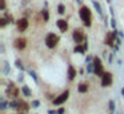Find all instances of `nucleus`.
I'll return each instance as SVG.
<instances>
[{
	"label": "nucleus",
	"instance_id": "21",
	"mask_svg": "<svg viewBox=\"0 0 124 114\" xmlns=\"http://www.w3.org/2000/svg\"><path fill=\"white\" fill-rule=\"evenodd\" d=\"M0 106H1V109H7V106H8V103L6 102V99H4V98H1V99H0Z\"/></svg>",
	"mask_w": 124,
	"mask_h": 114
},
{
	"label": "nucleus",
	"instance_id": "2",
	"mask_svg": "<svg viewBox=\"0 0 124 114\" xmlns=\"http://www.w3.org/2000/svg\"><path fill=\"white\" fill-rule=\"evenodd\" d=\"M93 67H95V70H93V73H95V75H97V76H103L104 75V68H103V65H101V59H100L99 57H95L93 58Z\"/></svg>",
	"mask_w": 124,
	"mask_h": 114
},
{
	"label": "nucleus",
	"instance_id": "29",
	"mask_svg": "<svg viewBox=\"0 0 124 114\" xmlns=\"http://www.w3.org/2000/svg\"><path fill=\"white\" fill-rule=\"evenodd\" d=\"M57 114H64V109H63V107H60L59 110H57Z\"/></svg>",
	"mask_w": 124,
	"mask_h": 114
},
{
	"label": "nucleus",
	"instance_id": "33",
	"mask_svg": "<svg viewBox=\"0 0 124 114\" xmlns=\"http://www.w3.org/2000/svg\"><path fill=\"white\" fill-rule=\"evenodd\" d=\"M121 94H123V95H124V89H123V90H121Z\"/></svg>",
	"mask_w": 124,
	"mask_h": 114
},
{
	"label": "nucleus",
	"instance_id": "20",
	"mask_svg": "<svg viewBox=\"0 0 124 114\" xmlns=\"http://www.w3.org/2000/svg\"><path fill=\"white\" fill-rule=\"evenodd\" d=\"M7 23H8L7 18H1V19H0V27H1V28H3V27H6V26H7Z\"/></svg>",
	"mask_w": 124,
	"mask_h": 114
},
{
	"label": "nucleus",
	"instance_id": "28",
	"mask_svg": "<svg viewBox=\"0 0 124 114\" xmlns=\"http://www.w3.org/2000/svg\"><path fill=\"white\" fill-rule=\"evenodd\" d=\"M30 75L32 76L33 79H35V81H38V76H36V74H35V71H30Z\"/></svg>",
	"mask_w": 124,
	"mask_h": 114
},
{
	"label": "nucleus",
	"instance_id": "3",
	"mask_svg": "<svg viewBox=\"0 0 124 114\" xmlns=\"http://www.w3.org/2000/svg\"><path fill=\"white\" fill-rule=\"evenodd\" d=\"M59 36L56 35V34H48V35L46 36V44L48 48H55V47L57 46V43H59Z\"/></svg>",
	"mask_w": 124,
	"mask_h": 114
},
{
	"label": "nucleus",
	"instance_id": "30",
	"mask_svg": "<svg viewBox=\"0 0 124 114\" xmlns=\"http://www.w3.org/2000/svg\"><path fill=\"white\" fill-rule=\"evenodd\" d=\"M111 24H112V27H113V28H116V23H115V19H112V20H111Z\"/></svg>",
	"mask_w": 124,
	"mask_h": 114
},
{
	"label": "nucleus",
	"instance_id": "36",
	"mask_svg": "<svg viewBox=\"0 0 124 114\" xmlns=\"http://www.w3.org/2000/svg\"><path fill=\"white\" fill-rule=\"evenodd\" d=\"M20 114H22V113H20Z\"/></svg>",
	"mask_w": 124,
	"mask_h": 114
},
{
	"label": "nucleus",
	"instance_id": "25",
	"mask_svg": "<svg viewBox=\"0 0 124 114\" xmlns=\"http://www.w3.org/2000/svg\"><path fill=\"white\" fill-rule=\"evenodd\" d=\"M0 10L6 11V0H0Z\"/></svg>",
	"mask_w": 124,
	"mask_h": 114
},
{
	"label": "nucleus",
	"instance_id": "11",
	"mask_svg": "<svg viewBox=\"0 0 124 114\" xmlns=\"http://www.w3.org/2000/svg\"><path fill=\"white\" fill-rule=\"evenodd\" d=\"M76 74H78L76 68L73 67V66H70V67H68V79H70V81H73V79L76 78Z\"/></svg>",
	"mask_w": 124,
	"mask_h": 114
},
{
	"label": "nucleus",
	"instance_id": "6",
	"mask_svg": "<svg viewBox=\"0 0 124 114\" xmlns=\"http://www.w3.org/2000/svg\"><path fill=\"white\" fill-rule=\"evenodd\" d=\"M112 85V74L111 73H104V75L101 76V86L103 87H108Z\"/></svg>",
	"mask_w": 124,
	"mask_h": 114
},
{
	"label": "nucleus",
	"instance_id": "9",
	"mask_svg": "<svg viewBox=\"0 0 124 114\" xmlns=\"http://www.w3.org/2000/svg\"><path fill=\"white\" fill-rule=\"evenodd\" d=\"M14 46L16 47L17 50H24L25 46H27V39L25 38H17L16 40L14 42Z\"/></svg>",
	"mask_w": 124,
	"mask_h": 114
},
{
	"label": "nucleus",
	"instance_id": "12",
	"mask_svg": "<svg viewBox=\"0 0 124 114\" xmlns=\"http://www.w3.org/2000/svg\"><path fill=\"white\" fill-rule=\"evenodd\" d=\"M30 109V105L24 101H19V110H23V111H27Z\"/></svg>",
	"mask_w": 124,
	"mask_h": 114
},
{
	"label": "nucleus",
	"instance_id": "13",
	"mask_svg": "<svg viewBox=\"0 0 124 114\" xmlns=\"http://www.w3.org/2000/svg\"><path fill=\"white\" fill-rule=\"evenodd\" d=\"M78 90H79V93L84 94V93L88 91V85H87V83H80V85L78 86Z\"/></svg>",
	"mask_w": 124,
	"mask_h": 114
},
{
	"label": "nucleus",
	"instance_id": "4",
	"mask_svg": "<svg viewBox=\"0 0 124 114\" xmlns=\"http://www.w3.org/2000/svg\"><path fill=\"white\" fill-rule=\"evenodd\" d=\"M68 97H70V91L68 90H65L64 93H62V94L59 95V97H56L54 99V105L55 106H60V105H63V103L65 102V101L68 99Z\"/></svg>",
	"mask_w": 124,
	"mask_h": 114
},
{
	"label": "nucleus",
	"instance_id": "23",
	"mask_svg": "<svg viewBox=\"0 0 124 114\" xmlns=\"http://www.w3.org/2000/svg\"><path fill=\"white\" fill-rule=\"evenodd\" d=\"M93 70H95L93 63H88V65H87V71H88V73H92Z\"/></svg>",
	"mask_w": 124,
	"mask_h": 114
},
{
	"label": "nucleus",
	"instance_id": "1",
	"mask_svg": "<svg viewBox=\"0 0 124 114\" xmlns=\"http://www.w3.org/2000/svg\"><path fill=\"white\" fill-rule=\"evenodd\" d=\"M79 15H80L81 20H83L84 26L85 27H91L92 24V15H91V10L88 8L87 6H83L79 11Z\"/></svg>",
	"mask_w": 124,
	"mask_h": 114
},
{
	"label": "nucleus",
	"instance_id": "7",
	"mask_svg": "<svg viewBox=\"0 0 124 114\" xmlns=\"http://www.w3.org/2000/svg\"><path fill=\"white\" fill-rule=\"evenodd\" d=\"M72 38H73V40H75V43H78V44L83 43V40H84L83 31H81V30H75V31H73V34H72Z\"/></svg>",
	"mask_w": 124,
	"mask_h": 114
},
{
	"label": "nucleus",
	"instance_id": "24",
	"mask_svg": "<svg viewBox=\"0 0 124 114\" xmlns=\"http://www.w3.org/2000/svg\"><path fill=\"white\" fill-rule=\"evenodd\" d=\"M108 106H109V110H111V113H112V111L115 110V102H113V101H109V102H108Z\"/></svg>",
	"mask_w": 124,
	"mask_h": 114
},
{
	"label": "nucleus",
	"instance_id": "31",
	"mask_svg": "<svg viewBox=\"0 0 124 114\" xmlns=\"http://www.w3.org/2000/svg\"><path fill=\"white\" fill-rule=\"evenodd\" d=\"M48 114H57V111H54V110H49Z\"/></svg>",
	"mask_w": 124,
	"mask_h": 114
},
{
	"label": "nucleus",
	"instance_id": "34",
	"mask_svg": "<svg viewBox=\"0 0 124 114\" xmlns=\"http://www.w3.org/2000/svg\"><path fill=\"white\" fill-rule=\"evenodd\" d=\"M107 1H108V3H109V1H111V0H107Z\"/></svg>",
	"mask_w": 124,
	"mask_h": 114
},
{
	"label": "nucleus",
	"instance_id": "17",
	"mask_svg": "<svg viewBox=\"0 0 124 114\" xmlns=\"http://www.w3.org/2000/svg\"><path fill=\"white\" fill-rule=\"evenodd\" d=\"M9 107L15 109V110H19V101H11L9 102Z\"/></svg>",
	"mask_w": 124,
	"mask_h": 114
},
{
	"label": "nucleus",
	"instance_id": "18",
	"mask_svg": "<svg viewBox=\"0 0 124 114\" xmlns=\"http://www.w3.org/2000/svg\"><path fill=\"white\" fill-rule=\"evenodd\" d=\"M22 91L25 97H31V90L28 89V86H22Z\"/></svg>",
	"mask_w": 124,
	"mask_h": 114
},
{
	"label": "nucleus",
	"instance_id": "5",
	"mask_svg": "<svg viewBox=\"0 0 124 114\" xmlns=\"http://www.w3.org/2000/svg\"><path fill=\"white\" fill-rule=\"evenodd\" d=\"M116 32H117V31H112V32H108L107 34V36H105V44H107V46L115 47V46H113V43H115L116 39H117Z\"/></svg>",
	"mask_w": 124,
	"mask_h": 114
},
{
	"label": "nucleus",
	"instance_id": "8",
	"mask_svg": "<svg viewBox=\"0 0 124 114\" xmlns=\"http://www.w3.org/2000/svg\"><path fill=\"white\" fill-rule=\"evenodd\" d=\"M16 26H17V30H19L20 32H24L28 28V20L25 19V18H22V19L16 20Z\"/></svg>",
	"mask_w": 124,
	"mask_h": 114
},
{
	"label": "nucleus",
	"instance_id": "22",
	"mask_svg": "<svg viewBox=\"0 0 124 114\" xmlns=\"http://www.w3.org/2000/svg\"><path fill=\"white\" fill-rule=\"evenodd\" d=\"M15 65H16V67L19 68V70H23V68H24V66H23L22 60H19V59H17L16 62H15Z\"/></svg>",
	"mask_w": 124,
	"mask_h": 114
},
{
	"label": "nucleus",
	"instance_id": "16",
	"mask_svg": "<svg viewBox=\"0 0 124 114\" xmlns=\"http://www.w3.org/2000/svg\"><path fill=\"white\" fill-rule=\"evenodd\" d=\"M87 50L84 48V46H80V44H78V46L75 47V52H79V54H84Z\"/></svg>",
	"mask_w": 124,
	"mask_h": 114
},
{
	"label": "nucleus",
	"instance_id": "26",
	"mask_svg": "<svg viewBox=\"0 0 124 114\" xmlns=\"http://www.w3.org/2000/svg\"><path fill=\"white\" fill-rule=\"evenodd\" d=\"M7 20H8V23H16L15 22V19H14V16H12V15H7Z\"/></svg>",
	"mask_w": 124,
	"mask_h": 114
},
{
	"label": "nucleus",
	"instance_id": "27",
	"mask_svg": "<svg viewBox=\"0 0 124 114\" xmlns=\"http://www.w3.org/2000/svg\"><path fill=\"white\" fill-rule=\"evenodd\" d=\"M39 105H40V102L39 101H32V107H39Z\"/></svg>",
	"mask_w": 124,
	"mask_h": 114
},
{
	"label": "nucleus",
	"instance_id": "15",
	"mask_svg": "<svg viewBox=\"0 0 124 114\" xmlns=\"http://www.w3.org/2000/svg\"><path fill=\"white\" fill-rule=\"evenodd\" d=\"M93 7H95V10L97 11V14H99V15H103V10H101V7H100V4L97 3L96 0H93Z\"/></svg>",
	"mask_w": 124,
	"mask_h": 114
},
{
	"label": "nucleus",
	"instance_id": "32",
	"mask_svg": "<svg viewBox=\"0 0 124 114\" xmlns=\"http://www.w3.org/2000/svg\"><path fill=\"white\" fill-rule=\"evenodd\" d=\"M23 78H24V76H23V74H20V75H19V81H23Z\"/></svg>",
	"mask_w": 124,
	"mask_h": 114
},
{
	"label": "nucleus",
	"instance_id": "35",
	"mask_svg": "<svg viewBox=\"0 0 124 114\" xmlns=\"http://www.w3.org/2000/svg\"><path fill=\"white\" fill-rule=\"evenodd\" d=\"M111 114H112V113H111Z\"/></svg>",
	"mask_w": 124,
	"mask_h": 114
},
{
	"label": "nucleus",
	"instance_id": "19",
	"mask_svg": "<svg viewBox=\"0 0 124 114\" xmlns=\"http://www.w3.org/2000/svg\"><path fill=\"white\" fill-rule=\"evenodd\" d=\"M57 12H59L60 15H64V12H65L64 4H59V6H57Z\"/></svg>",
	"mask_w": 124,
	"mask_h": 114
},
{
	"label": "nucleus",
	"instance_id": "14",
	"mask_svg": "<svg viewBox=\"0 0 124 114\" xmlns=\"http://www.w3.org/2000/svg\"><path fill=\"white\" fill-rule=\"evenodd\" d=\"M41 16H43L44 22H48V20H49V14H48V10H47V8H44L43 11H41Z\"/></svg>",
	"mask_w": 124,
	"mask_h": 114
},
{
	"label": "nucleus",
	"instance_id": "10",
	"mask_svg": "<svg viewBox=\"0 0 124 114\" xmlns=\"http://www.w3.org/2000/svg\"><path fill=\"white\" fill-rule=\"evenodd\" d=\"M57 27H59V30L62 31V32H65V31L68 30V22L64 19L57 20Z\"/></svg>",
	"mask_w": 124,
	"mask_h": 114
}]
</instances>
